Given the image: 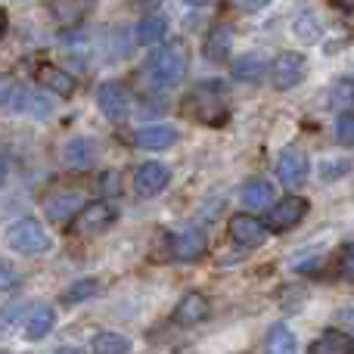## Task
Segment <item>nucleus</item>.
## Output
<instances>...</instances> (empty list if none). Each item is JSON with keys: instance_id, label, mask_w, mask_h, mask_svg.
Instances as JSON below:
<instances>
[{"instance_id": "obj_1", "label": "nucleus", "mask_w": 354, "mask_h": 354, "mask_svg": "<svg viewBox=\"0 0 354 354\" xmlns=\"http://www.w3.org/2000/svg\"><path fill=\"white\" fill-rule=\"evenodd\" d=\"M187 47H183L180 41H168L162 44V47H156L153 53H149L147 59V72L149 78H153L156 87H177L183 78H187Z\"/></svg>"}, {"instance_id": "obj_2", "label": "nucleus", "mask_w": 354, "mask_h": 354, "mask_svg": "<svg viewBox=\"0 0 354 354\" xmlns=\"http://www.w3.org/2000/svg\"><path fill=\"white\" fill-rule=\"evenodd\" d=\"M221 97H224V84L221 81H205V84L196 87V93H189L183 100V112L196 122L205 124H221L227 118V109L221 106Z\"/></svg>"}, {"instance_id": "obj_3", "label": "nucleus", "mask_w": 354, "mask_h": 354, "mask_svg": "<svg viewBox=\"0 0 354 354\" xmlns=\"http://www.w3.org/2000/svg\"><path fill=\"white\" fill-rule=\"evenodd\" d=\"M6 245H10L12 252H19V255H44V252H50L53 239L44 230L41 221L22 218V221H16V224H10V230H6Z\"/></svg>"}, {"instance_id": "obj_4", "label": "nucleus", "mask_w": 354, "mask_h": 354, "mask_svg": "<svg viewBox=\"0 0 354 354\" xmlns=\"http://www.w3.org/2000/svg\"><path fill=\"white\" fill-rule=\"evenodd\" d=\"M308 75V59L295 50H286L280 53L274 62H270V84L277 91H292L295 84H301Z\"/></svg>"}, {"instance_id": "obj_5", "label": "nucleus", "mask_w": 354, "mask_h": 354, "mask_svg": "<svg viewBox=\"0 0 354 354\" xmlns=\"http://www.w3.org/2000/svg\"><path fill=\"white\" fill-rule=\"evenodd\" d=\"M97 106L109 122H124L131 115V91L122 81H103L97 87Z\"/></svg>"}, {"instance_id": "obj_6", "label": "nucleus", "mask_w": 354, "mask_h": 354, "mask_svg": "<svg viewBox=\"0 0 354 354\" xmlns=\"http://www.w3.org/2000/svg\"><path fill=\"white\" fill-rule=\"evenodd\" d=\"M308 199L305 196H286V199H280L274 208H270L268 214V230L270 233H286L292 230V227H299L301 221H305L308 214Z\"/></svg>"}, {"instance_id": "obj_7", "label": "nucleus", "mask_w": 354, "mask_h": 354, "mask_svg": "<svg viewBox=\"0 0 354 354\" xmlns=\"http://www.w3.org/2000/svg\"><path fill=\"white\" fill-rule=\"evenodd\" d=\"M112 224H115V208L100 199V202H91L78 218H72V233L75 236H97V233L109 230Z\"/></svg>"}, {"instance_id": "obj_8", "label": "nucleus", "mask_w": 354, "mask_h": 354, "mask_svg": "<svg viewBox=\"0 0 354 354\" xmlns=\"http://www.w3.org/2000/svg\"><path fill=\"white\" fill-rule=\"evenodd\" d=\"M308 171H311V159H308V153L301 147H286L280 153V159H277V177L289 189H299L308 180Z\"/></svg>"}, {"instance_id": "obj_9", "label": "nucleus", "mask_w": 354, "mask_h": 354, "mask_svg": "<svg viewBox=\"0 0 354 354\" xmlns=\"http://www.w3.org/2000/svg\"><path fill=\"white\" fill-rule=\"evenodd\" d=\"M84 193L75 187H62V189H53V193L44 199V212H47L50 221H68L75 214L78 218L84 212Z\"/></svg>"}, {"instance_id": "obj_10", "label": "nucleus", "mask_w": 354, "mask_h": 354, "mask_svg": "<svg viewBox=\"0 0 354 354\" xmlns=\"http://www.w3.org/2000/svg\"><path fill=\"white\" fill-rule=\"evenodd\" d=\"M227 233H230V239L236 245H243V249H258V245L268 239V227H264L261 221H255L252 214H233L230 224H227Z\"/></svg>"}, {"instance_id": "obj_11", "label": "nucleus", "mask_w": 354, "mask_h": 354, "mask_svg": "<svg viewBox=\"0 0 354 354\" xmlns=\"http://www.w3.org/2000/svg\"><path fill=\"white\" fill-rule=\"evenodd\" d=\"M168 180H171V171L165 162H143L134 171V189L140 196H159L168 187Z\"/></svg>"}, {"instance_id": "obj_12", "label": "nucleus", "mask_w": 354, "mask_h": 354, "mask_svg": "<svg viewBox=\"0 0 354 354\" xmlns=\"http://www.w3.org/2000/svg\"><path fill=\"white\" fill-rule=\"evenodd\" d=\"M205 249L208 239L199 227H187V230L171 236V258H177V261H196V258L205 255Z\"/></svg>"}, {"instance_id": "obj_13", "label": "nucleus", "mask_w": 354, "mask_h": 354, "mask_svg": "<svg viewBox=\"0 0 354 354\" xmlns=\"http://www.w3.org/2000/svg\"><path fill=\"white\" fill-rule=\"evenodd\" d=\"M208 314H212V305L202 292H187L174 308V324L177 326H196V324H205Z\"/></svg>"}, {"instance_id": "obj_14", "label": "nucleus", "mask_w": 354, "mask_h": 354, "mask_svg": "<svg viewBox=\"0 0 354 354\" xmlns=\"http://www.w3.org/2000/svg\"><path fill=\"white\" fill-rule=\"evenodd\" d=\"M233 25L230 22H218L212 31L205 35V44H202V53H205L208 62H224L233 50Z\"/></svg>"}, {"instance_id": "obj_15", "label": "nucleus", "mask_w": 354, "mask_h": 354, "mask_svg": "<svg viewBox=\"0 0 354 354\" xmlns=\"http://www.w3.org/2000/svg\"><path fill=\"white\" fill-rule=\"evenodd\" d=\"M180 140V131L171 128V124H147V128H140L134 134V143L140 149H171L174 143Z\"/></svg>"}, {"instance_id": "obj_16", "label": "nucleus", "mask_w": 354, "mask_h": 354, "mask_svg": "<svg viewBox=\"0 0 354 354\" xmlns=\"http://www.w3.org/2000/svg\"><path fill=\"white\" fill-rule=\"evenodd\" d=\"M37 84L44 87V91L56 93V97H72L75 93V78L66 72V68L59 66H50V62H44L41 68H37Z\"/></svg>"}, {"instance_id": "obj_17", "label": "nucleus", "mask_w": 354, "mask_h": 354, "mask_svg": "<svg viewBox=\"0 0 354 354\" xmlns=\"http://www.w3.org/2000/svg\"><path fill=\"white\" fill-rule=\"evenodd\" d=\"M62 162H66L68 168H75V171H87V168L97 162V147H93V140H87V137L68 140L66 147H62Z\"/></svg>"}, {"instance_id": "obj_18", "label": "nucleus", "mask_w": 354, "mask_h": 354, "mask_svg": "<svg viewBox=\"0 0 354 354\" xmlns=\"http://www.w3.org/2000/svg\"><path fill=\"white\" fill-rule=\"evenodd\" d=\"M239 199H243L245 208H252V212H261V208H268L270 202H274V183H270L268 177H252V180L243 183V193H239Z\"/></svg>"}, {"instance_id": "obj_19", "label": "nucleus", "mask_w": 354, "mask_h": 354, "mask_svg": "<svg viewBox=\"0 0 354 354\" xmlns=\"http://www.w3.org/2000/svg\"><path fill=\"white\" fill-rule=\"evenodd\" d=\"M311 354H354V336L345 330H324L311 342Z\"/></svg>"}, {"instance_id": "obj_20", "label": "nucleus", "mask_w": 354, "mask_h": 354, "mask_svg": "<svg viewBox=\"0 0 354 354\" xmlns=\"http://www.w3.org/2000/svg\"><path fill=\"white\" fill-rule=\"evenodd\" d=\"M53 326H56V311L47 305H37V308H31L28 320H25V336L31 342H41V339H47L53 333Z\"/></svg>"}, {"instance_id": "obj_21", "label": "nucleus", "mask_w": 354, "mask_h": 354, "mask_svg": "<svg viewBox=\"0 0 354 354\" xmlns=\"http://www.w3.org/2000/svg\"><path fill=\"white\" fill-rule=\"evenodd\" d=\"M264 354H299V339L286 324H274L264 339Z\"/></svg>"}, {"instance_id": "obj_22", "label": "nucleus", "mask_w": 354, "mask_h": 354, "mask_svg": "<svg viewBox=\"0 0 354 354\" xmlns=\"http://www.w3.org/2000/svg\"><path fill=\"white\" fill-rule=\"evenodd\" d=\"M268 72V62H264L261 53H245L233 62V78L236 81H245V84H255L261 81V75Z\"/></svg>"}, {"instance_id": "obj_23", "label": "nucleus", "mask_w": 354, "mask_h": 354, "mask_svg": "<svg viewBox=\"0 0 354 354\" xmlns=\"http://www.w3.org/2000/svg\"><path fill=\"white\" fill-rule=\"evenodd\" d=\"M137 44H143V47H156V44L165 41L168 35V22L162 16H147L137 22Z\"/></svg>"}, {"instance_id": "obj_24", "label": "nucleus", "mask_w": 354, "mask_h": 354, "mask_svg": "<svg viewBox=\"0 0 354 354\" xmlns=\"http://www.w3.org/2000/svg\"><path fill=\"white\" fill-rule=\"evenodd\" d=\"M16 109L19 112H28V115H35V118H47L50 112H53V106H50L47 93H37V91H25V87H19Z\"/></svg>"}, {"instance_id": "obj_25", "label": "nucleus", "mask_w": 354, "mask_h": 354, "mask_svg": "<svg viewBox=\"0 0 354 354\" xmlns=\"http://www.w3.org/2000/svg\"><path fill=\"white\" fill-rule=\"evenodd\" d=\"M292 35L299 37L301 44H317L320 41V19L314 16L311 10H301L299 16L292 19Z\"/></svg>"}, {"instance_id": "obj_26", "label": "nucleus", "mask_w": 354, "mask_h": 354, "mask_svg": "<svg viewBox=\"0 0 354 354\" xmlns=\"http://www.w3.org/2000/svg\"><path fill=\"white\" fill-rule=\"evenodd\" d=\"M93 354H128L131 351V339L122 333H97L91 342Z\"/></svg>"}, {"instance_id": "obj_27", "label": "nucleus", "mask_w": 354, "mask_h": 354, "mask_svg": "<svg viewBox=\"0 0 354 354\" xmlns=\"http://www.w3.org/2000/svg\"><path fill=\"white\" fill-rule=\"evenodd\" d=\"M97 292H100L97 280H78V283H72V286L62 292V301H66V305H81V301L93 299Z\"/></svg>"}, {"instance_id": "obj_28", "label": "nucleus", "mask_w": 354, "mask_h": 354, "mask_svg": "<svg viewBox=\"0 0 354 354\" xmlns=\"http://www.w3.org/2000/svg\"><path fill=\"white\" fill-rule=\"evenodd\" d=\"M351 171V162L348 159H324L320 162V180H339Z\"/></svg>"}, {"instance_id": "obj_29", "label": "nucleus", "mask_w": 354, "mask_h": 354, "mask_svg": "<svg viewBox=\"0 0 354 354\" xmlns=\"http://www.w3.org/2000/svg\"><path fill=\"white\" fill-rule=\"evenodd\" d=\"M336 140L342 147H354V115L351 112H342L336 118Z\"/></svg>"}, {"instance_id": "obj_30", "label": "nucleus", "mask_w": 354, "mask_h": 354, "mask_svg": "<svg viewBox=\"0 0 354 354\" xmlns=\"http://www.w3.org/2000/svg\"><path fill=\"white\" fill-rule=\"evenodd\" d=\"M118 189H122V177H118L115 171L103 174V193H106V196H115Z\"/></svg>"}, {"instance_id": "obj_31", "label": "nucleus", "mask_w": 354, "mask_h": 354, "mask_svg": "<svg viewBox=\"0 0 354 354\" xmlns=\"http://www.w3.org/2000/svg\"><path fill=\"white\" fill-rule=\"evenodd\" d=\"M236 10H243V12H255V10H264L268 6V0H230Z\"/></svg>"}, {"instance_id": "obj_32", "label": "nucleus", "mask_w": 354, "mask_h": 354, "mask_svg": "<svg viewBox=\"0 0 354 354\" xmlns=\"http://www.w3.org/2000/svg\"><path fill=\"white\" fill-rule=\"evenodd\" d=\"M342 274L348 277V280H354V245H348V249L342 252Z\"/></svg>"}, {"instance_id": "obj_33", "label": "nucleus", "mask_w": 354, "mask_h": 354, "mask_svg": "<svg viewBox=\"0 0 354 354\" xmlns=\"http://www.w3.org/2000/svg\"><path fill=\"white\" fill-rule=\"evenodd\" d=\"M12 283H16V274H12V264L3 261V292H10Z\"/></svg>"}, {"instance_id": "obj_34", "label": "nucleus", "mask_w": 354, "mask_h": 354, "mask_svg": "<svg viewBox=\"0 0 354 354\" xmlns=\"http://www.w3.org/2000/svg\"><path fill=\"white\" fill-rule=\"evenodd\" d=\"M342 320H345V326H348V330H354V308L342 311Z\"/></svg>"}, {"instance_id": "obj_35", "label": "nucleus", "mask_w": 354, "mask_h": 354, "mask_svg": "<svg viewBox=\"0 0 354 354\" xmlns=\"http://www.w3.org/2000/svg\"><path fill=\"white\" fill-rule=\"evenodd\" d=\"M339 10H354V0H333Z\"/></svg>"}, {"instance_id": "obj_36", "label": "nucleus", "mask_w": 354, "mask_h": 354, "mask_svg": "<svg viewBox=\"0 0 354 354\" xmlns=\"http://www.w3.org/2000/svg\"><path fill=\"white\" fill-rule=\"evenodd\" d=\"M56 354H84V351H81V348H59Z\"/></svg>"}, {"instance_id": "obj_37", "label": "nucleus", "mask_w": 354, "mask_h": 354, "mask_svg": "<svg viewBox=\"0 0 354 354\" xmlns=\"http://www.w3.org/2000/svg\"><path fill=\"white\" fill-rule=\"evenodd\" d=\"M187 3H205V0H187Z\"/></svg>"}]
</instances>
